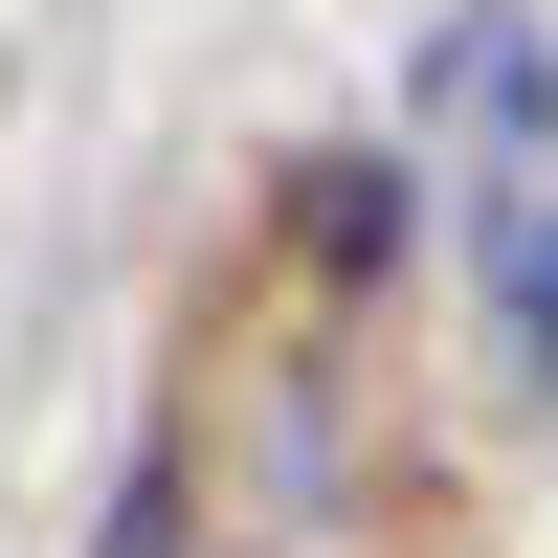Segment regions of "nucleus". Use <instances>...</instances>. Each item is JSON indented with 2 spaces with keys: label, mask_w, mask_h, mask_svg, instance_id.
<instances>
[{
  "label": "nucleus",
  "mask_w": 558,
  "mask_h": 558,
  "mask_svg": "<svg viewBox=\"0 0 558 558\" xmlns=\"http://www.w3.org/2000/svg\"><path fill=\"white\" fill-rule=\"evenodd\" d=\"M514 336H536V380H558V223H514Z\"/></svg>",
  "instance_id": "nucleus-1"
}]
</instances>
